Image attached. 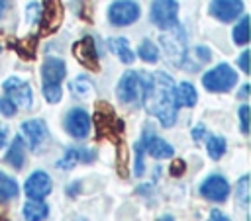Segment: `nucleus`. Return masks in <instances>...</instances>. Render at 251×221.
<instances>
[{
	"label": "nucleus",
	"mask_w": 251,
	"mask_h": 221,
	"mask_svg": "<svg viewBox=\"0 0 251 221\" xmlns=\"http://www.w3.org/2000/svg\"><path fill=\"white\" fill-rule=\"evenodd\" d=\"M141 76H143V92L139 102L151 115L159 119L163 127H173L178 113L175 80L163 70L141 72Z\"/></svg>",
	"instance_id": "obj_1"
},
{
	"label": "nucleus",
	"mask_w": 251,
	"mask_h": 221,
	"mask_svg": "<svg viewBox=\"0 0 251 221\" xmlns=\"http://www.w3.org/2000/svg\"><path fill=\"white\" fill-rule=\"evenodd\" d=\"M67 74V65L63 59L47 57L41 65V80H43V98L49 104H57L63 96L61 80Z\"/></svg>",
	"instance_id": "obj_2"
},
{
	"label": "nucleus",
	"mask_w": 251,
	"mask_h": 221,
	"mask_svg": "<svg viewBox=\"0 0 251 221\" xmlns=\"http://www.w3.org/2000/svg\"><path fill=\"white\" fill-rule=\"evenodd\" d=\"M161 45L165 49L167 59L176 66H182V63L186 61L188 49H186V33L178 23L161 33Z\"/></svg>",
	"instance_id": "obj_3"
},
{
	"label": "nucleus",
	"mask_w": 251,
	"mask_h": 221,
	"mask_svg": "<svg viewBox=\"0 0 251 221\" xmlns=\"http://www.w3.org/2000/svg\"><path fill=\"white\" fill-rule=\"evenodd\" d=\"M235 82H237V74L227 63H220L202 76V86L208 92H227L235 86Z\"/></svg>",
	"instance_id": "obj_4"
},
{
	"label": "nucleus",
	"mask_w": 251,
	"mask_h": 221,
	"mask_svg": "<svg viewBox=\"0 0 251 221\" xmlns=\"http://www.w3.org/2000/svg\"><path fill=\"white\" fill-rule=\"evenodd\" d=\"M94 127H96V135L98 139H104V137H120L122 131H124V123L122 119L114 117V111L108 104L100 102L98 104V110L94 113Z\"/></svg>",
	"instance_id": "obj_5"
},
{
	"label": "nucleus",
	"mask_w": 251,
	"mask_h": 221,
	"mask_svg": "<svg viewBox=\"0 0 251 221\" xmlns=\"http://www.w3.org/2000/svg\"><path fill=\"white\" fill-rule=\"evenodd\" d=\"M141 92H143V76L141 72L135 70H127L122 74L118 86H116V94L118 100L122 104H135L141 100Z\"/></svg>",
	"instance_id": "obj_6"
},
{
	"label": "nucleus",
	"mask_w": 251,
	"mask_h": 221,
	"mask_svg": "<svg viewBox=\"0 0 251 221\" xmlns=\"http://www.w3.org/2000/svg\"><path fill=\"white\" fill-rule=\"evenodd\" d=\"M149 16H151V22L161 29L175 27L178 23V2L176 0H153Z\"/></svg>",
	"instance_id": "obj_7"
},
{
	"label": "nucleus",
	"mask_w": 251,
	"mask_h": 221,
	"mask_svg": "<svg viewBox=\"0 0 251 221\" xmlns=\"http://www.w3.org/2000/svg\"><path fill=\"white\" fill-rule=\"evenodd\" d=\"M4 92H6V98L16 106V108H22V110H29L31 104H33V92H31V86L18 78V76H10L4 80L2 84Z\"/></svg>",
	"instance_id": "obj_8"
},
{
	"label": "nucleus",
	"mask_w": 251,
	"mask_h": 221,
	"mask_svg": "<svg viewBox=\"0 0 251 221\" xmlns=\"http://www.w3.org/2000/svg\"><path fill=\"white\" fill-rule=\"evenodd\" d=\"M139 14H141V10L135 0H116L108 8V20L116 27H124V25L137 22Z\"/></svg>",
	"instance_id": "obj_9"
},
{
	"label": "nucleus",
	"mask_w": 251,
	"mask_h": 221,
	"mask_svg": "<svg viewBox=\"0 0 251 221\" xmlns=\"http://www.w3.org/2000/svg\"><path fill=\"white\" fill-rule=\"evenodd\" d=\"M63 18H65V10H63V4L61 0H43V10L39 14V31L43 35H49V33H55L61 23H63Z\"/></svg>",
	"instance_id": "obj_10"
},
{
	"label": "nucleus",
	"mask_w": 251,
	"mask_h": 221,
	"mask_svg": "<svg viewBox=\"0 0 251 221\" xmlns=\"http://www.w3.org/2000/svg\"><path fill=\"white\" fill-rule=\"evenodd\" d=\"M73 55L75 59L88 70H98V51H96V43L90 35H84L82 39L73 43Z\"/></svg>",
	"instance_id": "obj_11"
},
{
	"label": "nucleus",
	"mask_w": 251,
	"mask_h": 221,
	"mask_svg": "<svg viewBox=\"0 0 251 221\" xmlns=\"http://www.w3.org/2000/svg\"><path fill=\"white\" fill-rule=\"evenodd\" d=\"M65 129L73 139H86L90 133V115L82 108H73L65 117Z\"/></svg>",
	"instance_id": "obj_12"
},
{
	"label": "nucleus",
	"mask_w": 251,
	"mask_h": 221,
	"mask_svg": "<svg viewBox=\"0 0 251 221\" xmlns=\"http://www.w3.org/2000/svg\"><path fill=\"white\" fill-rule=\"evenodd\" d=\"M53 190V184H51V178L47 172L43 170H35L27 176L25 184H24V192L29 199H43L45 196H49Z\"/></svg>",
	"instance_id": "obj_13"
},
{
	"label": "nucleus",
	"mask_w": 251,
	"mask_h": 221,
	"mask_svg": "<svg viewBox=\"0 0 251 221\" xmlns=\"http://www.w3.org/2000/svg\"><path fill=\"white\" fill-rule=\"evenodd\" d=\"M200 194L208 199V201H226V198L229 196V184L224 176L220 174H212L208 176L202 186H200Z\"/></svg>",
	"instance_id": "obj_14"
},
{
	"label": "nucleus",
	"mask_w": 251,
	"mask_h": 221,
	"mask_svg": "<svg viewBox=\"0 0 251 221\" xmlns=\"http://www.w3.org/2000/svg\"><path fill=\"white\" fill-rule=\"evenodd\" d=\"M243 14V0H212L210 16L220 22H233Z\"/></svg>",
	"instance_id": "obj_15"
},
{
	"label": "nucleus",
	"mask_w": 251,
	"mask_h": 221,
	"mask_svg": "<svg viewBox=\"0 0 251 221\" xmlns=\"http://www.w3.org/2000/svg\"><path fill=\"white\" fill-rule=\"evenodd\" d=\"M96 158V153L94 151H90V149H82V147H69L65 153H63V156L57 160V168H61V170H71L73 166H76L78 162H84V164H88V162H92Z\"/></svg>",
	"instance_id": "obj_16"
},
{
	"label": "nucleus",
	"mask_w": 251,
	"mask_h": 221,
	"mask_svg": "<svg viewBox=\"0 0 251 221\" xmlns=\"http://www.w3.org/2000/svg\"><path fill=\"white\" fill-rule=\"evenodd\" d=\"M139 143H141L143 151H147L155 158H171L175 155L173 145H169L165 139H161V137H157L153 133H143V137H141Z\"/></svg>",
	"instance_id": "obj_17"
},
{
	"label": "nucleus",
	"mask_w": 251,
	"mask_h": 221,
	"mask_svg": "<svg viewBox=\"0 0 251 221\" xmlns=\"http://www.w3.org/2000/svg\"><path fill=\"white\" fill-rule=\"evenodd\" d=\"M22 133L27 139L29 149L35 151L47 139V125L41 119H27V121L22 123Z\"/></svg>",
	"instance_id": "obj_18"
},
{
	"label": "nucleus",
	"mask_w": 251,
	"mask_h": 221,
	"mask_svg": "<svg viewBox=\"0 0 251 221\" xmlns=\"http://www.w3.org/2000/svg\"><path fill=\"white\" fill-rule=\"evenodd\" d=\"M4 160H6L12 168H16V170H20V168L24 166V162H25L24 137H16V139L12 141V145H10V149H8L6 156H4Z\"/></svg>",
	"instance_id": "obj_19"
},
{
	"label": "nucleus",
	"mask_w": 251,
	"mask_h": 221,
	"mask_svg": "<svg viewBox=\"0 0 251 221\" xmlns=\"http://www.w3.org/2000/svg\"><path fill=\"white\" fill-rule=\"evenodd\" d=\"M108 47H110V51L122 63H126V65L133 63V51L129 49V43H127L126 37H112V39H108Z\"/></svg>",
	"instance_id": "obj_20"
},
{
	"label": "nucleus",
	"mask_w": 251,
	"mask_h": 221,
	"mask_svg": "<svg viewBox=\"0 0 251 221\" xmlns=\"http://www.w3.org/2000/svg\"><path fill=\"white\" fill-rule=\"evenodd\" d=\"M196 100H198V94H196V90L190 82L184 80L176 86V104H178V108H192L196 104Z\"/></svg>",
	"instance_id": "obj_21"
},
{
	"label": "nucleus",
	"mask_w": 251,
	"mask_h": 221,
	"mask_svg": "<svg viewBox=\"0 0 251 221\" xmlns=\"http://www.w3.org/2000/svg\"><path fill=\"white\" fill-rule=\"evenodd\" d=\"M49 213V207L41 199H29L24 205V219L25 221H43Z\"/></svg>",
	"instance_id": "obj_22"
},
{
	"label": "nucleus",
	"mask_w": 251,
	"mask_h": 221,
	"mask_svg": "<svg viewBox=\"0 0 251 221\" xmlns=\"http://www.w3.org/2000/svg\"><path fill=\"white\" fill-rule=\"evenodd\" d=\"M231 39L235 45H247L249 43V18L241 14V20L235 23L233 31H231Z\"/></svg>",
	"instance_id": "obj_23"
},
{
	"label": "nucleus",
	"mask_w": 251,
	"mask_h": 221,
	"mask_svg": "<svg viewBox=\"0 0 251 221\" xmlns=\"http://www.w3.org/2000/svg\"><path fill=\"white\" fill-rule=\"evenodd\" d=\"M18 192H20V188H18L16 180L0 170V199H4V201L14 199V198H18Z\"/></svg>",
	"instance_id": "obj_24"
},
{
	"label": "nucleus",
	"mask_w": 251,
	"mask_h": 221,
	"mask_svg": "<svg viewBox=\"0 0 251 221\" xmlns=\"http://www.w3.org/2000/svg\"><path fill=\"white\" fill-rule=\"evenodd\" d=\"M137 55H139L145 63H157V61H159V49H157V45H155L151 39H143V41L139 43Z\"/></svg>",
	"instance_id": "obj_25"
},
{
	"label": "nucleus",
	"mask_w": 251,
	"mask_h": 221,
	"mask_svg": "<svg viewBox=\"0 0 251 221\" xmlns=\"http://www.w3.org/2000/svg\"><path fill=\"white\" fill-rule=\"evenodd\" d=\"M226 147H227V145H226V139H224V137H218V135H212V137H208V141H206L208 155H210V158H214V160H218V158L224 156Z\"/></svg>",
	"instance_id": "obj_26"
},
{
	"label": "nucleus",
	"mask_w": 251,
	"mask_h": 221,
	"mask_svg": "<svg viewBox=\"0 0 251 221\" xmlns=\"http://www.w3.org/2000/svg\"><path fill=\"white\" fill-rule=\"evenodd\" d=\"M71 92L78 98H86L90 92H92V82L86 78V76H76L73 82H71Z\"/></svg>",
	"instance_id": "obj_27"
},
{
	"label": "nucleus",
	"mask_w": 251,
	"mask_h": 221,
	"mask_svg": "<svg viewBox=\"0 0 251 221\" xmlns=\"http://www.w3.org/2000/svg\"><path fill=\"white\" fill-rule=\"evenodd\" d=\"M235 196L241 205H247V201H249V176L247 174L241 176L239 182L235 184Z\"/></svg>",
	"instance_id": "obj_28"
},
{
	"label": "nucleus",
	"mask_w": 251,
	"mask_h": 221,
	"mask_svg": "<svg viewBox=\"0 0 251 221\" xmlns=\"http://www.w3.org/2000/svg\"><path fill=\"white\" fill-rule=\"evenodd\" d=\"M239 123H241V133L247 135L249 133V106L247 104L239 108Z\"/></svg>",
	"instance_id": "obj_29"
},
{
	"label": "nucleus",
	"mask_w": 251,
	"mask_h": 221,
	"mask_svg": "<svg viewBox=\"0 0 251 221\" xmlns=\"http://www.w3.org/2000/svg\"><path fill=\"white\" fill-rule=\"evenodd\" d=\"M143 147H141V143H135V176H141L143 172H145V168H143Z\"/></svg>",
	"instance_id": "obj_30"
},
{
	"label": "nucleus",
	"mask_w": 251,
	"mask_h": 221,
	"mask_svg": "<svg viewBox=\"0 0 251 221\" xmlns=\"http://www.w3.org/2000/svg\"><path fill=\"white\" fill-rule=\"evenodd\" d=\"M39 14H41L39 4H37V2H29V4H27V23L39 22Z\"/></svg>",
	"instance_id": "obj_31"
},
{
	"label": "nucleus",
	"mask_w": 251,
	"mask_h": 221,
	"mask_svg": "<svg viewBox=\"0 0 251 221\" xmlns=\"http://www.w3.org/2000/svg\"><path fill=\"white\" fill-rule=\"evenodd\" d=\"M16 110H18V108H16V106H14L6 96H4V98H0V113H4L6 117H12V115L16 113Z\"/></svg>",
	"instance_id": "obj_32"
},
{
	"label": "nucleus",
	"mask_w": 251,
	"mask_h": 221,
	"mask_svg": "<svg viewBox=\"0 0 251 221\" xmlns=\"http://www.w3.org/2000/svg\"><path fill=\"white\" fill-rule=\"evenodd\" d=\"M184 168H186V164H184V160H180V158H176V160H173V164H171V176H175V178H178V176H182L184 174Z\"/></svg>",
	"instance_id": "obj_33"
},
{
	"label": "nucleus",
	"mask_w": 251,
	"mask_h": 221,
	"mask_svg": "<svg viewBox=\"0 0 251 221\" xmlns=\"http://www.w3.org/2000/svg\"><path fill=\"white\" fill-rule=\"evenodd\" d=\"M194 53L198 55V61H200V63H208V61L212 59V53H210V49H208V47H204V45H198V47H194Z\"/></svg>",
	"instance_id": "obj_34"
},
{
	"label": "nucleus",
	"mask_w": 251,
	"mask_h": 221,
	"mask_svg": "<svg viewBox=\"0 0 251 221\" xmlns=\"http://www.w3.org/2000/svg\"><path fill=\"white\" fill-rule=\"evenodd\" d=\"M247 61H249V51L245 49V51L239 55V61H237V63H239V66H241V70H243L245 74L249 72V63H247Z\"/></svg>",
	"instance_id": "obj_35"
},
{
	"label": "nucleus",
	"mask_w": 251,
	"mask_h": 221,
	"mask_svg": "<svg viewBox=\"0 0 251 221\" xmlns=\"http://www.w3.org/2000/svg\"><path fill=\"white\" fill-rule=\"evenodd\" d=\"M210 221H229V217L226 213H222L220 209H212L210 211Z\"/></svg>",
	"instance_id": "obj_36"
},
{
	"label": "nucleus",
	"mask_w": 251,
	"mask_h": 221,
	"mask_svg": "<svg viewBox=\"0 0 251 221\" xmlns=\"http://www.w3.org/2000/svg\"><path fill=\"white\" fill-rule=\"evenodd\" d=\"M206 135V127L204 125H198V127H194L192 129V139L198 143V141H202V137Z\"/></svg>",
	"instance_id": "obj_37"
},
{
	"label": "nucleus",
	"mask_w": 251,
	"mask_h": 221,
	"mask_svg": "<svg viewBox=\"0 0 251 221\" xmlns=\"http://www.w3.org/2000/svg\"><path fill=\"white\" fill-rule=\"evenodd\" d=\"M247 94H249V84H243L239 90V98H247Z\"/></svg>",
	"instance_id": "obj_38"
},
{
	"label": "nucleus",
	"mask_w": 251,
	"mask_h": 221,
	"mask_svg": "<svg viewBox=\"0 0 251 221\" xmlns=\"http://www.w3.org/2000/svg\"><path fill=\"white\" fill-rule=\"evenodd\" d=\"M6 145V129L4 127H0V149Z\"/></svg>",
	"instance_id": "obj_39"
},
{
	"label": "nucleus",
	"mask_w": 251,
	"mask_h": 221,
	"mask_svg": "<svg viewBox=\"0 0 251 221\" xmlns=\"http://www.w3.org/2000/svg\"><path fill=\"white\" fill-rule=\"evenodd\" d=\"M6 8H8V0H0V18L4 16V12H6Z\"/></svg>",
	"instance_id": "obj_40"
},
{
	"label": "nucleus",
	"mask_w": 251,
	"mask_h": 221,
	"mask_svg": "<svg viewBox=\"0 0 251 221\" xmlns=\"http://www.w3.org/2000/svg\"><path fill=\"white\" fill-rule=\"evenodd\" d=\"M157 221H173V217H171V215H163V217H159Z\"/></svg>",
	"instance_id": "obj_41"
},
{
	"label": "nucleus",
	"mask_w": 251,
	"mask_h": 221,
	"mask_svg": "<svg viewBox=\"0 0 251 221\" xmlns=\"http://www.w3.org/2000/svg\"><path fill=\"white\" fill-rule=\"evenodd\" d=\"M0 51H2V45H0Z\"/></svg>",
	"instance_id": "obj_42"
}]
</instances>
